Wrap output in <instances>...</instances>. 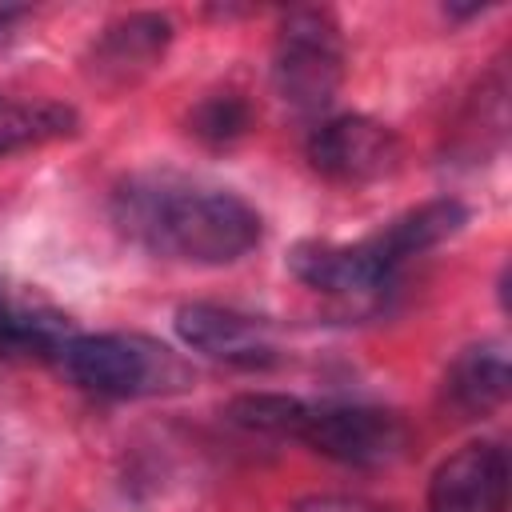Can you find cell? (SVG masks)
Listing matches in <instances>:
<instances>
[{
	"label": "cell",
	"instance_id": "obj_1",
	"mask_svg": "<svg viewBox=\"0 0 512 512\" xmlns=\"http://www.w3.org/2000/svg\"><path fill=\"white\" fill-rule=\"evenodd\" d=\"M112 224L136 248L200 268L236 264L264 236L260 212L244 196L176 172H136L120 180L112 192Z\"/></svg>",
	"mask_w": 512,
	"mask_h": 512
},
{
	"label": "cell",
	"instance_id": "obj_2",
	"mask_svg": "<svg viewBox=\"0 0 512 512\" xmlns=\"http://www.w3.org/2000/svg\"><path fill=\"white\" fill-rule=\"evenodd\" d=\"M228 420L248 432L292 436L344 468H388L412 448V424L400 412L372 404H316L284 392H244L228 404Z\"/></svg>",
	"mask_w": 512,
	"mask_h": 512
},
{
	"label": "cell",
	"instance_id": "obj_3",
	"mask_svg": "<svg viewBox=\"0 0 512 512\" xmlns=\"http://www.w3.org/2000/svg\"><path fill=\"white\" fill-rule=\"evenodd\" d=\"M56 368L88 396L140 400L172 396L192 384V368L168 344L140 332H76Z\"/></svg>",
	"mask_w": 512,
	"mask_h": 512
},
{
	"label": "cell",
	"instance_id": "obj_4",
	"mask_svg": "<svg viewBox=\"0 0 512 512\" xmlns=\"http://www.w3.org/2000/svg\"><path fill=\"white\" fill-rule=\"evenodd\" d=\"M344 84V36L332 12L324 8H292L272 44V88L276 96L316 116L324 112Z\"/></svg>",
	"mask_w": 512,
	"mask_h": 512
},
{
	"label": "cell",
	"instance_id": "obj_5",
	"mask_svg": "<svg viewBox=\"0 0 512 512\" xmlns=\"http://www.w3.org/2000/svg\"><path fill=\"white\" fill-rule=\"evenodd\" d=\"M304 156L320 180L360 188V184H376V180L392 176L404 160V144H400L396 128H388L372 116H360V112H344V116L320 120L308 132Z\"/></svg>",
	"mask_w": 512,
	"mask_h": 512
},
{
	"label": "cell",
	"instance_id": "obj_6",
	"mask_svg": "<svg viewBox=\"0 0 512 512\" xmlns=\"http://www.w3.org/2000/svg\"><path fill=\"white\" fill-rule=\"evenodd\" d=\"M512 464L500 440H468L448 452L432 476L424 512H504Z\"/></svg>",
	"mask_w": 512,
	"mask_h": 512
},
{
	"label": "cell",
	"instance_id": "obj_7",
	"mask_svg": "<svg viewBox=\"0 0 512 512\" xmlns=\"http://www.w3.org/2000/svg\"><path fill=\"white\" fill-rule=\"evenodd\" d=\"M172 20L160 12H128L100 28L84 56V76L104 92H124L140 84L168 52Z\"/></svg>",
	"mask_w": 512,
	"mask_h": 512
},
{
	"label": "cell",
	"instance_id": "obj_8",
	"mask_svg": "<svg viewBox=\"0 0 512 512\" xmlns=\"http://www.w3.org/2000/svg\"><path fill=\"white\" fill-rule=\"evenodd\" d=\"M176 336L184 340V348L232 364V368H268L276 364V344L264 320L224 308V304H208V300H192L176 308Z\"/></svg>",
	"mask_w": 512,
	"mask_h": 512
},
{
	"label": "cell",
	"instance_id": "obj_9",
	"mask_svg": "<svg viewBox=\"0 0 512 512\" xmlns=\"http://www.w3.org/2000/svg\"><path fill=\"white\" fill-rule=\"evenodd\" d=\"M288 268L304 288L336 300H380L396 284V276L376 260L368 240L356 244L304 240L288 252Z\"/></svg>",
	"mask_w": 512,
	"mask_h": 512
},
{
	"label": "cell",
	"instance_id": "obj_10",
	"mask_svg": "<svg viewBox=\"0 0 512 512\" xmlns=\"http://www.w3.org/2000/svg\"><path fill=\"white\" fill-rule=\"evenodd\" d=\"M468 224V208L456 200V196H436V200H424L400 216H392L380 232L364 236L372 244V252L380 256V264L400 276V268L424 252H432L436 244L452 240L460 228Z\"/></svg>",
	"mask_w": 512,
	"mask_h": 512
},
{
	"label": "cell",
	"instance_id": "obj_11",
	"mask_svg": "<svg viewBox=\"0 0 512 512\" xmlns=\"http://www.w3.org/2000/svg\"><path fill=\"white\" fill-rule=\"evenodd\" d=\"M508 388H512L508 352H504V344L484 340V344L464 348L448 364L444 384H440V400L460 420H484L508 400Z\"/></svg>",
	"mask_w": 512,
	"mask_h": 512
},
{
	"label": "cell",
	"instance_id": "obj_12",
	"mask_svg": "<svg viewBox=\"0 0 512 512\" xmlns=\"http://www.w3.org/2000/svg\"><path fill=\"white\" fill-rule=\"evenodd\" d=\"M80 128L72 104L44 96H8L0 92V156H16L28 148H44Z\"/></svg>",
	"mask_w": 512,
	"mask_h": 512
},
{
	"label": "cell",
	"instance_id": "obj_13",
	"mask_svg": "<svg viewBox=\"0 0 512 512\" xmlns=\"http://www.w3.org/2000/svg\"><path fill=\"white\" fill-rule=\"evenodd\" d=\"M76 336L72 320L48 308H16L0 300V360L56 364L64 344Z\"/></svg>",
	"mask_w": 512,
	"mask_h": 512
},
{
	"label": "cell",
	"instance_id": "obj_14",
	"mask_svg": "<svg viewBox=\"0 0 512 512\" xmlns=\"http://www.w3.org/2000/svg\"><path fill=\"white\" fill-rule=\"evenodd\" d=\"M248 128H252V104L240 92H208L188 112V132L212 148L236 144L240 136H248Z\"/></svg>",
	"mask_w": 512,
	"mask_h": 512
},
{
	"label": "cell",
	"instance_id": "obj_15",
	"mask_svg": "<svg viewBox=\"0 0 512 512\" xmlns=\"http://www.w3.org/2000/svg\"><path fill=\"white\" fill-rule=\"evenodd\" d=\"M300 512H388V508L360 504V500H316L312 508H300Z\"/></svg>",
	"mask_w": 512,
	"mask_h": 512
},
{
	"label": "cell",
	"instance_id": "obj_16",
	"mask_svg": "<svg viewBox=\"0 0 512 512\" xmlns=\"http://www.w3.org/2000/svg\"><path fill=\"white\" fill-rule=\"evenodd\" d=\"M28 16V8H12V4H0V44H8L12 40V32H16V24Z\"/></svg>",
	"mask_w": 512,
	"mask_h": 512
},
{
	"label": "cell",
	"instance_id": "obj_17",
	"mask_svg": "<svg viewBox=\"0 0 512 512\" xmlns=\"http://www.w3.org/2000/svg\"><path fill=\"white\" fill-rule=\"evenodd\" d=\"M0 300H4V296H0Z\"/></svg>",
	"mask_w": 512,
	"mask_h": 512
}]
</instances>
